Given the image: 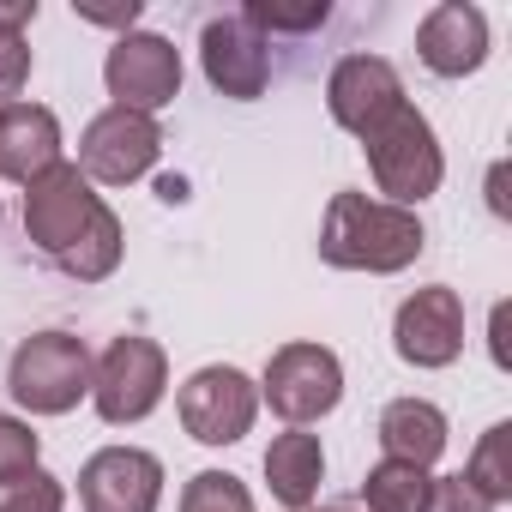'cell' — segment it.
<instances>
[{
	"label": "cell",
	"mask_w": 512,
	"mask_h": 512,
	"mask_svg": "<svg viewBox=\"0 0 512 512\" xmlns=\"http://www.w3.org/2000/svg\"><path fill=\"white\" fill-rule=\"evenodd\" d=\"M422 247H428V229L416 211L368 199V193H332L326 223H320V260L326 266L392 278V272L422 260Z\"/></svg>",
	"instance_id": "cell-1"
},
{
	"label": "cell",
	"mask_w": 512,
	"mask_h": 512,
	"mask_svg": "<svg viewBox=\"0 0 512 512\" xmlns=\"http://www.w3.org/2000/svg\"><path fill=\"white\" fill-rule=\"evenodd\" d=\"M362 157H368V175L386 193V205H404V211L434 199L440 181H446V151L434 139V121L410 97L362 133Z\"/></svg>",
	"instance_id": "cell-2"
},
{
	"label": "cell",
	"mask_w": 512,
	"mask_h": 512,
	"mask_svg": "<svg viewBox=\"0 0 512 512\" xmlns=\"http://www.w3.org/2000/svg\"><path fill=\"white\" fill-rule=\"evenodd\" d=\"M7 392L31 416H67L79 398H91V344L73 332H37L7 362Z\"/></svg>",
	"instance_id": "cell-3"
},
{
	"label": "cell",
	"mask_w": 512,
	"mask_h": 512,
	"mask_svg": "<svg viewBox=\"0 0 512 512\" xmlns=\"http://www.w3.org/2000/svg\"><path fill=\"white\" fill-rule=\"evenodd\" d=\"M169 392V356L157 338L121 332L97 362H91V404L109 428H133L145 422Z\"/></svg>",
	"instance_id": "cell-4"
},
{
	"label": "cell",
	"mask_w": 512,
	"mask_h": 512,
	"mask_svg": "<svg viewBox=\"0 0 512 512\" xmlns=\"http://www.w3.org/2000/svg\"><path fill=\"white\" fill-rule=\"evenodd\" d=\"M163 157V127L157 115H133V109H103L85 121L79 133V175L91 187H133L157 169Z\"/></svg>",
	"instance_id": "cell-5"
},
{
	"label": "cell",
	"mask_w": 512,
	"mask_h": 512,
	"mask_svg": "<svg viewBox=\"0 0 512 512\" xmlns=\"http://www.w3.org/2000/svg\"><path fill=\"white\" fill-rule=\"evenodd\" d=\"M344 398V362L326 344H284L266 362L260 380V404H272V416H284L290 428H308L320 416H332Z\"/></svg>",
	"instance_id": "cell-6"
},
{
	"label": "cell",
	"mask_w": 512,
	"mask_h": 512,
	"mask_svg": "<svg viewBox=\"0 0 512 512\" xmlns=\"http://www.w3.org/2000/svg\"><path fill=\"white\" fill-rule=\"evenodd\" d=\"M175 410H181V428L199 446H235V440L253 434V416H260V380H247L229 362H211V368L181 380Z\"/></svg>",
	"instance_id": "cell-7"
},
{
	"label": "cell",
	"mask_w": 512,
	"mask_h": 512,
	"mask_svg": "<svg viewBox=\"0 0 512 512\" xmlns=\"http://www.w3.org/2000/svg\"><path fill=\"white\" fill-rule=\"evenodd\" d=\"M103 85H109L115 109L157 115L181 97V49L157 31H127L103 55Z\"/></svg>",
	"instance_id": "cell-8"
},
{
	"label": "cell",
	"mask_w": 512,
	"mask_h": 512,
	"mask_svg": "<svg viewBox=\"0 0 512 512\" xmlns=\"http://www.w3.org/2000/svg\"><path fill=\"white\" fill-rule=\"evenodd\" d=\"M109 199L79 175V163H55L49 175H37L31 187H25V241L37 247V253H49V260H61V253L91 229V217L103 211Z\"/></svg>",
	"instance_id": "cell-9"
},
{
	"label": "cell",
	"mask_w": 512,
	"mask_h": 512,
	"mask_svg": "<svg viewBox=\"0 0 512 512\" xmlns=\"http://www.w3.org/2000/svg\"><path fill=\"white\" fill-rule=\"evenodd\" d=\"M392 350H398V362H410L422 374L452 368L464 356V302H458V290L428 284V290L404 296L398 320H392Z\"/></svg>",
	"instance_id": "cell-10"
},
{
	"label": "cell",
	"mask_w": 512,
	"mask_h": 512,
	"mask_svg": "<svg viewBox=\"0 0 512 512\" xmlns=\"http://www.w3.org/2000/svg\"><path fill=\"white\" fill-rule=\"evenodd\" d=\"M199 67H205L217 97L253 103V97H266V85H272V43L253 31L241 13H217L199 31Z\"/></svg>",
	"instance_id": "cell-11"
},
{
	"label": "cell",
	"mask_w": 512,
	"mask_h": 512,
	"mask_svg": "<svg viewBox=\"0 0 512 512\" xmlns=\"http://www.w3.org/2000/svg\"><path fill=\"white\" fill-rule=\"evenodd\" d=\"M85 512H157L163 506V458L145 446H103L79 464Z\"/></svg>",
	"instance_id": "cell-12"
},
{
	"label": "cell",
	"mask_w": 512,
	"mask_h": 512,
	"mask_svg": "<svg viewBox=\"0 0 512 512\" xmlns=\"http://www.w3.org/2000/svg\"><path fill=\"white\" fill-rule=\"evenodd\" d=\"M404 103V79L386 55H344L332 73H326V109L344 133H368L380 115H392Z\"/></svg>",
	"instance_id": "cell-13"
},
{
	"label": "cell",
	"mask_w": 512,
	"mask_h": 512,
	"mask_svg": "<svg viewBox=\"0 0 512 512\" xmlns=\"http://www.w3.org/2000/svg\"><path fill=\"white\" fill-rule=\"evenodd\" d=\"M416 55L434 79H470L488 61V13L470 0H440L416 25Z\"/></svg>",
	"instance_id": "cell-14"
},
{
	"label": "cell",
	"mask_w": 512,
	"mask_h": 512,
	"mask_svg": "<svg viewBox=\"0 0 512 512\" xmlns=\"http://www.w3.org/2000/svg\"><path fill=\"white\" fill-rule=\"evenodd\" d=\"M61 151H67V139H61L55 109L25 103V97L0 103V175H7V181L31 187L37 175H49L61 163Z\"/></svg>",
	"instance_id": "cell-15"
},
{
	"label": "cell",
	"mask_w": 512,
	"mask_h": 512,
	"mask_svg": "<svg viewBox=\"0 0 512 512\" xmlns=\"http://www.w3.org/2000/svg\"><path fill=\"white\" fill-rule=\"evenodd\" d=\"M446 440H452V422H446V410L428 404V398H392V404L380 410V452L398 458V464L434 470L440 452H446Z\"/></svg>",
	"instance_id": "cell-16"
},
{
	"label": "cell",
	"mask_w": 512,
	"mask_h": 512,
	"mask_svg": "<svg viewBox=\"0 0 512 512\" xmlns=\"http://www.w3.org/2000/svg\"><path fill=\"white\" fill-rule=\"evenodd\" d=\"M266 482H272V500H284L290 512H308L320 500V482H326V446L320 434L308 428H290L266 446Z\"/></svg>",
	"instance_id": "cell-17"
},
{
	"label": "cell",
	"mask_w": 512,
	"mask_h": 512,
	"mask_svg": "<svg viewBox=\"0 0 512 512\" xmlns=\"http://www.w3.org/2000/svg\"><path fill=\"white\" fill-rule=\"evenodd\" d=\"M121 253H127V229H121V217L103 205L97 217H91V229L61 253V272L67 278H79V284H103V278H115V266H121Z\"/></svg>",
	"instance_id": "cell-18"
},
{
	"label": "cell",
	"mask_w": 512,
	"mask_h": 512,
	"mask_svg": "<svg viewBox=\"0 0 512 512\" xmlns=\"http://www.w3.org/2000/svg\"><path fill=\"white\" fill-rule=\"evenodd\" d=\"M428 488H434V470L380 458V464L362 476V506H368V512H428Z\"/></svg>",
	"instance_id": "cell-19"
},
{
	"label": "cell",
	"mask_w": 512,
	"mask_h": 512,
	"mask_svg": "<svg viewBox=\"0 0 512 512\" xmlns=\"http://www.w3.org/2000/svg\"><path fill=\"white\" fill-rule=\"evenodd\" d=\"M31 19H37V0H13L0 7V103H19V91L31 85Z\"/></svg>",
	"instance_id": "cell-20"
},
{
	"label": "cell",
	"mask_w": 512,
	"mask_h": 512,
	"mask_svg": "<svg viewBox=\"0 0 512 512\" xmlns=\"http://www.w3.org/2000/svg\"><path fill=\"white\" fill-rule=\"evenodd\" d=\"M464 482H470L476 494H488L494 506L512 500V422L482 428V440H476V452H470V464H464Z\"/></svg>",
	"instance_id": "cell-21"
},
{
	"label": "cell",
	"mask_w": 512,
	"mask_h": 512,
	"mask_svg": "<svg viewBox=\"0 0 512 512\" xmlns=\"http://www.w3.org/2000/svg\"><path fill=\"white\" fill-rule=\"evenodd\" d=\"M175 512H253V494H247V482L229 476V470H199V476H187Z\"/></svg>",
	"instance_id": "cell-22"
},
{
	"label": "cell",
	"mask_w": 512,
	"mask_h": 512,
	"mask_svg": "<svg viewBox=\"0 0 512 512\" xmlns=\"http://www.w3.org/2000/svg\"><path fill=\"white\" fill-rule=\"evenodd\" d=\"M241 19L260 31V37H302V31H320L332 19L326 0H308V7H278V0H247Z\"/></svg>",
	"instance_id": "cell-23"
},
{
	"label": "cell",
	"mask_w": 512,
	"mask_h": 512,
	"mask_svg": "<svg viewBox=\"0 0 512 512\" xmlns=\"http://www.w3.org/2000/svg\"><path fill=\"white\" fill-rule=\"evenodd\" d=\"M0 512H67V482L37 464L13 482H0Z\"/></svg>",
	"instance_id": "cell-24"
},
{
	"label": "cell",
	"mask_w": 512,
	"mask_h": 512,
	"mask_svg": "<svg viewBox=\"0 0 512 512\" xmlns=\"http://www.w3.org/2000/svg\"><path fill=\"white\" fill-rule=\"evenodd\" d=\"M37 464H43L37 428L19 422V416H0V482H13V476H25V470H37Z\"/></svg>",
	"instance_id": "cell-25"
},
{
	"label": "cell",
	"mask_w": 512,
	"mask_h": 512,
	"mask_svg": "<svg viewBox=\"0 0 512 512\" xmlns=\"http://www.w3.org/2000/svg\"><path fill=\"white\" fill-rule=\"evenodd\" d=\"M428 512H500V506H494L488 494H476V488L464 482V470H458V476H434Z\"/></svg>",
	"instance_id": "cell-26"
},
{
	"label": "cell",
	"mask_w": 512,
	"mask_h": 512,
	"mask_svg": "<svg viewBox=\"0 0 512 512\" xmlns=\"http://www.w3.org/2000/svg\"><path fill=\"white\" fill-rule=\"evenodd\" d=\"M73 13H79L85 25H115V31L127 37V31L139 25V0H127V7H73Z\"/></svg>",
	"instance_id": "cell-27"
},
{
	"label": "cell",
	"mask_w": 512,
	"mask_h": 512,
	"mask_svg": "<svg viewBox=\"0 0 512 512\" xmlns=\"http://www.w3.org/2000/svg\"><path fill=\"white\" fill-rule=\"evenodd\" d=\"M500 187H506V163L488 169V205H494V217H506V193H500Z\"/></svg>",
	"instance_id": "cell-28"
},
{
	"label": "cell",
	"mask_w": 512,
	"mask_h": 512,
	"mask_svg": "<svg viewBox=\"0 0 512 512\" xmlns=\"http://www.w3.org/2000/svg\"><path fill=\"white\" fill-rule=\"evenodd\" d=\"M494 362L506 368V308H494Z\"/></svg>",
	"instance_id": "cell-29"
},
{
	"label": "cell",
	"mask_w": 512,
	"mask_h": 512,
	"mask_svg": "<svg viewBox=\"0 0 512 512\" xmlns=\"http://www.w3.org/2000/svg\"><path fill=\"white\" fill-rule=\"evenodd\" d=\"M308 512H356V506H308Z\"/></svg>",
	"instance_id": "cell-30"
},
{
	"label": "cell",
	"mask_w": 512,
	"mask_h": 512,
	"mask_svg": "<svg viewBox=\"0 0 512 512\" xmlns=\"http://www.w3.org/2000/svg\"><path fill=\"white\" fill-rule=\"evenodd\" d=\"M0 217H7V211H0Z\"/></svg>",
	"instance_id": "cell-31"
}]
</instances>
